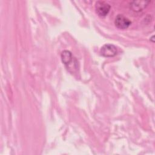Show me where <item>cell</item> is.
<instances>
[{"instance_id":"cell-1","label":"cell","mask_w":155,"mask_h":155,"mask_svg":"<svg viewBox=\"0 0 155 155\" xmlns=\"http://www.w3.org/2000/svg\"><path fill=\"white\" fill-rule=\"evenodd\" d=\"M95 10L97 15L101 17H104L107 15L110 10V5L106 2L98 1L95 3Z\"/></svg>"},{"instance_id":"cell-2","label":"cell","mask_w":155,"mask_h":155,"mask_svg":"<svg viewBox=\"0 0 155 155\" xmlns=\"http://www.w3.org/2000/svg\"><path fill=\"white\" fill-rule=\"evenodd\" d=\"M100 53L104 57L110 58L116 55L117 53V50L116 47L113 44H106L101 47Z\"/></svg>"},{"instance_id":"cell-3","label":"cell","mask_w":155,"mask_h":155,"mask_svg":"<svg viewBox=\"0 0 155 155\" xmlns=\"http://www.w3.org/2000/svg\"><path fill=\"white\" fill-rule=\"evenodd\" d=\"M131 22L130 19L121 14L117 15L114 20L116 27L119 29H126L131 25Z\"/></svg>"},{"instance_id":"cell-4","label":"cell","mask_w":155,"mask_h":155,"mask_svg":"<svg viewBox=\"0 0 155 155\" xmlns=\"http://www.w3.org/2000/svg\"><path fill=\"white\" fill-rule=\"evenodd\" d=\"M150 1H132L130 4V8L136 12H139L142 10H143L144 8H145Z\"/></svg>"},{"instance_id":"cell-5","label":"cell","mask_w":155,"mask_h":155,"mask_svg":"<svg viewBox=\"0 0 155 155\" xmlns=\"http://www.w3.org/2000/svg\"><path fill=\"white\" fill-rule=\"evenodd\" d=\"M61 60L62 63L68 67L73 62V56L72 55V53L70 51H68V50L63 51L61 53Z\"/></svg>"}]
</instances>
